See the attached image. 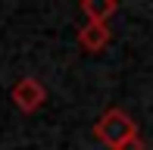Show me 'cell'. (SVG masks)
<instances>
[{
	"label": "cell",
	"instance_id": "3",
	"mask_svg": "<svg viewBox=\"0 0 153 150\" xmlns=\"http://www.w3.org/2000/svg\"><path fill=\"white\" fill-rule=\"evenodd\" d=\"M109 38H113V31L106 22H85L78 28V47L85 53H100L109 44Z\"/></svg>",
	"mask_w": 153,
	"mask_h": 150
},
{
	"label": "cell",
	"instance_id": "1",
	"mask_svg": "<svg viewBox=\"0 0 153 150\" xmlns=\"http://www.w3.org/2000/svg\"><path fill=\"white\" fill-rule=\"evenodd\" d=\"M94 134H97L100 144H106L109 150H116L122 141H128V138H134V134H137V125L131 122L128 113H122V110H106L100 119H97Z\"/></svg>",
	"mask_w": 153,
	"mask_h": 150
},
{
	"label": "cell",
	"instance_id": "2",
	"mask_svg": "<svg viewBox=\"0 0 153 150\" xmlns=\"http://www.w3.org/2000/svg\"><path fill=\"white\" fill-rule=\"evenodd\" d=\"M10 100L16 103V110H22V113H34V110H41V106H44V100H47V88L41 85L34 75H25V78H19L16 85H13Z\"/></svg>",
	"mask_w": 153,
	"mask_h": 150
},
{
	"label": "cell",
	"instance_id": "4",
	"mask_svg": "<svg viewBox=\"0 0 153 150\" xmlns=\"http://www.w3.org/2000/svg\"><path fill=\"white\" fill-rule=\"evenodd\" d=\"M116 10H119L116 0H81V13L88 16V22H109Z\"/></svg>",
	"mask_w": 153,
	"mask_h": 150
},
{
	"label": "cell",
	"instance_id": "5",
	"mask_svg": "<svg viewBox=\"0 0 153 150\" xmlns=\"http://www.w3.org/2000/svg\"><path fill=\"white\" fill-rule=\"evenodd\" d=\"M116 150H147L144 147V141H141V134H134V138H128V141H122Z\"/></svg>",
	"mask_w": 153,
	"mask_h": 150
}]
</instances>
